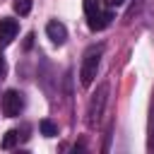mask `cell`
Returning <instances> with one entry per match:
<instances>
[{
  "instance_id": "obj_13",
  "label": "cell",
  "mask_w": 154,
  "mask_h": 154,
  "mask_svg": "<svg viewBox=\"0 0 154 154\" xmlns=\"http://www.w3.org/2000/svg\"><path fill=\"white\" fill-rule=\"evenodd\" d=\"M101 2H103L106 7H118V5H123L125 0H101Z\"/></svg>"
},
{
  "instance_id": "obj_6",
  "label": "cell",
  "mask_w": 154,
  "mask_h": 154,
  "mask_svg": "<svg viewBox=\"0 0 154 154\" xmlns=\"http://www.w3.org/2000/svg\"><path fill=\"white\" fill-rule=\"evenodd\" d=\"M111 19H113V12H111V10L99 12V14L89 22V29H91V31H101V29H106V26L111 24Z\"/></svg>"
},
{
  "instance_id": "obj_10",
  "label": "cell",
  "mask_w": 154,
  "mask_h": 154,
  "mask_svg": "<svg viewBox=\"0 0 154 154\" xmlns=\"http://www.w3.org/2000/svg\"><path fill=\"white\" fill-rule=\"evenodd\" d=\"M19 140V130H7L5 137H2V149H12Z\"/></svg>"
},
{
  "instance_id": "obj_4",
  "label": "cell",
  "mask_w": 154,
  "mask_h": 154,
  "mask_svg": "<svg viewBox=\"0 0 154 154\" xmlns=\"http://www.w3.org/2000/svg\"><path fill=\"white\" fill-rule=\"evenodd\" d=\"M46 34H48V38H51L55 46H63V43L67 41V29H65V24H60L58 19H53V22L46 24Z\"/></svg>"
},
{
  "instance_id": "obj_12",
  "label": "cell",
  "mask_w": 154,
  "mask_h": 154,
  "mask_svg": "<svg viewBox=\"0 0 154 154\" xmlns=\"http://www.w3.org/2000/svg\"><path fill=\"white\" fill-rule=\"evenodd\" d=\"M5 75H7V63H5V58L0 55V79H2Z\"/></svg>"
},
{
  "instance_id": "obj_2",
  "label": "cell",
  "mask_w": 154,
  "mask_h": 154,
  "mask_svg": "<svg viewBox=\"0 0 154 154\" xmlns=\"http://www.w3.org/2000/svg\"><path fill=\"white\" fill-rule=\"evenodd\" d=\"M106 103H108V82H101L96 87V91L91 94L89 103H87V125L89 128L99 125V120L106 111Z\"/></svg>"
},
{
  "instance_id": "obj_5",
  "label": "cell",
  "mask_w": 154,
  "mask_h": 154,
  "mask_svg": "<svg viewBox=\"0 0 154 154\" xmlns=\"http://www.w3.org/2000/svg\"><path fill=\"white\" fill-rule=\"evenodd\" d=\"M17 29L19 26H17L14 19H0V48L12 43V38L17 36Z\"/></svg>"
},
{
  "instance_id": "obj_11",
  "label": "cell",
  "mask_w": 154,
  "mask_h": 154,
  "mask_svg": "<svg viewBox=\"0 0 154 154\" xmlns=\"http://www.w3.org/2000/svg\"><path fill=\"white\" fill-rule=\"evenodd\" d=\"M12 7H14L17 14H29L31 12V0H14Z\"/></svg>"
},
{
  "instance_id": "obj_7",
  "label": "cell",
  "mask_w": 154,
  "mask_h": 154,
  "mask_svg": "<svg viewBox=\"0 0 154 154\" xmlns=\"http://www.w3.org/2000/svg\"><path fill=\"white\" fill-rule=\"evenodd\" d=\"M99 12H101V0H84V14H87L89 22H91Z\"/></svg>"
},
{
  "instance_id": "obj_1",
  "label": "cell",
  "mask_w": 154,
  "mask_h": 154,
  "mask_svg": "<svg viewBox=\"0 0 154 154\" xmlns=\"http://www.w3.org/2000/svg\"><path fill=\"white\" fill-rule=\"evenodd\" d=\"M101 53H103V46L101 43H94L84 51L82 55V67H79V82L82 87H89L96 77V70H99V60H101Z\"/></svg>"
},
{
  "instance_id": "obj_3",
  "label": "cell",
  "mask_w": 154,
  "mask_h": 154,
  "mask_svg": "<svg viewBox=\"0 0 154 154\" xmlns=\"http://www.w3.org/2000/svg\"><path fill=\"white\" fill-rule=\"evenodd\" d=\"M22 108H24V96L19 91H14V89H7L2 94V113L7 118H17Z\"/></svg>"
},
{
  "instance_id": "obj_8",
  "label": "cell",
  "mask_w": 154,
  "mask_h": 154,
  "mask_svg": "<svg viewBox=\"0 0 154 154\" xmlns=\"http://www.w3.org/2000/svg\"><path fill=\"white\" fill-rule=\"evenodd\" d=\"M38 130H41V135H46V137H55V135H58V125H55L53 120H48V118H43V120L38 123Z\"/></svg>"
},
{
  "instance_id": "obj_9",
  "label": "cell",
  "mask_w": 154,
  "mask_h": 154,
  "mask_svg": "<svg viewBox=\"0 0 154 154\" xmlns=\"http://www.w3.org/2000/svg\"><path fill=\"white\" fill-rule=\"evenodd\" d=\"M147 135H149L147 147H149V152H152V149H154V94H152V108H149V125H147Z\"/></svg>"
}]
</instances>
